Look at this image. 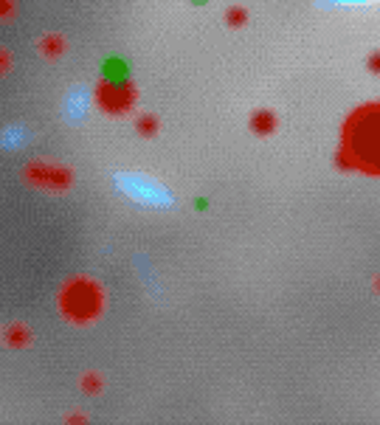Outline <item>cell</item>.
<instances>
[{
	"label": "cell",
	"mask_w": 380,
	"mask_h": 425,
	"mask_svg": "<svg viewBox=\"0 0 380 425\" xmlns=\"http://www.w3.org/2000/svg\"><path fill=\"white\" fill-rule=\"evenodd\" d=\"M341 158L361 172L380 175V104H364L349 116Z\"/></svg>",
	"instance_id": "1"
},
{
	"label": "cell",
	"mask_w": 380,
	"mask_h": 425,
	"mask_svg": "<svg viewBox=\"0 0 380 425\" xmlns=\"http://www.w3.org/2000/svg\"><path fill=\"white\" fill-rule=\"evenodd\" d=\"M63 307L76 321H90L102 310V290L93 282H87V279H76V282H71L65 287Z\"/></svg>",
	"instance_id": "2"
},
{
	"label": "cell",
	"mask_w": 380,
	"mask_h": 425,
	"mask_svg": "<svg viewBox=\"0 0 380 425\" xmlns=\"http://www.w3.org/2000/svg\"><path fill=\"white\" fill-rule=\"evenodd\" d=\"M102 102L107 110H124L133 102V93H127L124 87H104L102 90Z\"/></svg>",
	"instance_id": "3"
},
{
	"label": "cell",
	"mask_w": 380,
	"mask_h": 425,
	"mask_svg": "<svg viewBox=\"0 0 380 425\" xmlns=\"http://www.w3.org/2000/svg\"><path fill=\"white\" fill-rule=\"evenodd\" d=\"M254 127H256V133H271L273 130V116L271 113H259L254 119Z\"/></svg>",
	"instance_id": "4"
},
{
	"label": "cell",
	"mask_w": 380,
	"mask_h": 425,
	"mask_svg": "<svg viewBox=\"0 0 380 425\" xmlns=\"http://www.w3.org/2000/svg\"><path fill=\"white\" fill-rule=\"evenodd\" d=\"M369 68H372L375 73H380V51H378V54H372V60H369Z\"/></svg>",
	"instance_id": "5"
},
{
	"label": "cell",
	"mask_w": 380,
	"mask_h": 425,
	"mask_svg": "<svg viewBox=\"0 0 380 425\" xmlns=\"http://www.w3.org/2000/svg\"><path fill=\"white\" fill-rule=\"evenodd\" d=\"M378 290H380V276H378Z\"/></svg>",
	"instance_id": "6"
}]
</instances>
